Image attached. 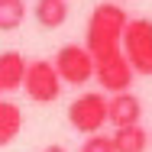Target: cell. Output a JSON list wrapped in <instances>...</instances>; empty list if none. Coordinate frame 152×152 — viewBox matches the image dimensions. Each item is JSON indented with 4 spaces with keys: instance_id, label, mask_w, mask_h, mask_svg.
<instances>
[{
    "instance_id": "1",
    "label": "cell",
    "mask_w": 152,
    "mask_h": 152,
    "mask_svg": "<svg viewBox=\"0 0 152 152\" xmlns=\"http://www.w3.org/2000/svg\"><path fill=\"white\" fill-rule=\"evenodd\" d=\"M126 26H129V13L117 0L97 3L91 10V16H88V26H84V49L91 52L94 58H100L107 52H117L120 42H123Z\"/></svg>"
},
{
    "instance_id": "2",
    "label": "cell",
    "mask_w": 152,
    "mask_h": 152,
    "mask_svg": "<svg viewBox=\"0 0 152 152\" xmlns=\"http://www.w3.org/2000/svg\"><path fill=\"white\" fill-rule=\"evenodd\" d=\"M126 61L133 65L136 75H152V20H129V26L123 32V42H120Z\"/></svg>"
},
{
    "instance_id": "3",
    "label": "cell",
    "mask_w": 152,
    "mask_h": 152,
    "mask_svg": "<svg viewBox=\"0 0 152 152\" xmlns=\"http://www.w3.org/2000/svg\"><path fill=\"white\" fill-rule=\"evenodd\" d=\"M68 123H71L78 133H84V136L100 133L104 123H107V94L104 91L78 94V97L71 100V107H68Z\"/></svg>"
},
{
    "instance_id": "4",
    "label": "cell",
    "mask_w": 152,
    "mask_h": 152,
    "mask_svg": "<svg viewBox=\"0 0 152 152\" xmlns=\"http://www.w3.org/2000/svg\"><path fill=\"white\" fill-rule=\"evenodd\" d=\"M52 65L58 71L61 84H71V88H84L94 78V55L84 45H75V42L61 45L55 52V58H52Z\"/></svg>"
},
{
    "instance_id": "5",
    "label": "cell",
    "mask_w": 152,
    "mask_h": 152,
    "mask_svg": "<svg viewBox=\"0 0 152 152\" xmlns=\"http://www.w3.org/2000/svg\"><path fill=\"white\" fill-rule=\"evenodd\" d=\"M23 91L29 100L36 104H52V100H58L61 94V78L58 71H55V65L49 58H36L26 65V78H23Z\"/></svg>"
},
{
    "instance_id": "6",
    "label": "cell",
    "mask_w": 152,
    "mask_h": 152,
    "mask_svg": "<svg viewBox=\"0 0 152 152\" xmlns=\"http://www.w3.org/2000/svg\"><path fill=\"white\" fill-rule=\"evenodd\" d=\"M94 78H97V84H100L104 91H110V97H113V94H123V91L133 88L136 71H133V65L126 61L123 49H117V52H107V55L94 58Z\"/></svg>"
},
{
    "instance_id": "7",
    "label": "cell",
    "mask_w": 152,
    "mask_h": 152,
    "mask_svg": "<svg viewBox=\"0 0 152 152\" xmlns=\"http://www.w3.org/2000/svg\"><path fill=\"white\" fill-rule=\"evenodd\" d=\"M142 117V100L136 97L133 91H123L107 97V123H113V129L120 126H136Z\"/></svg>"
},
{
    "instance_id": "8",
    "label": "cell",
    "mask_w": 152,
    "mask_h": 152,
    "mask_svg": "<svg viewBox=\"0 0 152 152\" xmlns=\"http://www.w3.org/2000/svg\"><path fill=\"white\" fill-rule=\"evenodd\" d=\"M26 55L16 52V49H7L0 52V94L3 91H16L23 88V78H26Z\"/></svg>"
},
{
    "instance_id": "9",
    "label": "cell",
    "mask_w": 152,
    "mask_h": 152,
    "mask_svg": "<svg viewBox=\"0 0 152 152\" xmlns=\"http://www.w3.org/2000/svg\"><path fill=\"white\" fill-rule=\"evenodd\" d=\"M68 0H36V7H32V16H36V23L42 26V29H58L65 26V20H68Z\"/></svg>"
},
{
    "instance_id": "10",
    "label": "cell",
    "mask_w": 152,
    "mask_h": 152,
    "mask_svg": "<svg viewBox=\"0 0 152 152\" xmlns=\"http://www.w3.org/2000/svg\"><path fill=\"white\" fill-rule=\"evenodd\" d=\"M113 149L117 152H146V146L152 142V136L136 123V126H120V129H113Z\"/></svg>"
},
{
    "instance_id": "11",
    "label": "cell",
    "mask_w": 152,
    "mask_h": 152,
    "mask_svg": "<svg viewBox=\"0 0 152 152\" xmlns=\"http://www.w3.org/2000/svg\"><path fill=\"white\" fill-rule=\"evenodd\" d=\"M23 129V110L13 100H0V149L10 146Z\"/></svg>"
},
{
    "instance_id": "12",
    "label": "cell",
    "mask_w": 152,
    "mask_h": 152,
    "mask_svg": "<svg viewBox=\"0 0 152 152\" xmlns=\"http://www.w3.org/2000/svg\"><path fill=\"white\" fill-rule=\"evenodd\" d=\"M26 20V0H0V32H13Z\"/></svg>"
},
{
    "instance_id": "13",
    "label": "cell",
    "mask_w": 152,
    "mask_h": 152,
    "mask_svg": "<svg viewBox=\"0 0 152 152\" xmlns=\"http://www.w3.org/2000/svg\"><path fill=\"white\" fill-rule=\"evenodd\" d=\"M81 152H117V149H113V139H110V136L94 133V136H88V139H84Z\"/></svg>"
},
{
    "instance_id": "14",
    "label": "cell",
    "mask_w": 152,
    "mask_h": 152,
    "mask_svg": "<svg viewBox=\"0 0 152 152\" xmlns=\"http://www.w3.org/2000/svg\"><path fill=\"white\" fill-rule=\"evenodd\" d=\"M42 152H68V149H65V146H45Z\"/></svg>"
}]
</instances>
